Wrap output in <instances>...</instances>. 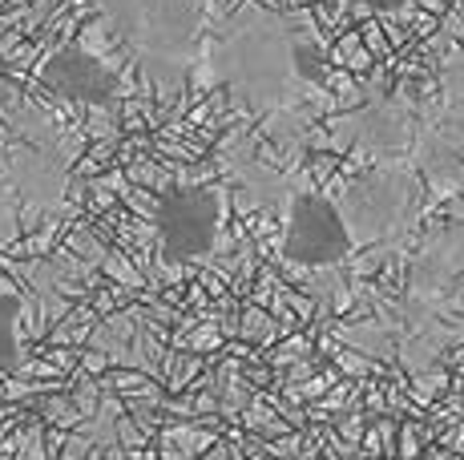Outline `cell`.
<instances>
[{
  "label": "cell",
  "instance_id": "obj_1",
  "mask_svg": "<svg viewBox=\"0 0 464 460\" xmlns=\"http://www.w3.org/2000/svg\"><path fill=\"white\" fill-rule=\"evenodd\" d=\"M207 57L214 81L263 118L291 121L332 101V57L307 16L246 0L207 29Z\"/></svg>",
  "mask_w": 464,
  "mask_h": 460
},
{
  "label": "cell",
  "instance_id": "obj_2",
  "mask_svg": "<svg viewBox=\"0 0 464 460\" xmlns=\"http://www.w3.org/2000/svg\"><path fill=\"white\" fill-rule=\"evenodd\" d=\"M102 21L130 65L162 93L186 90L207 53L202 0H102Z\"/></svg>",
  "mask_w": 464,
  "mask_h": 460
},
{
  "label": "cell",
  "instance_id": "obj_3",
  "mask_svg": "<svg viewBox=\"0 0 464 460\" xmlns=\"http://www.w3.org/2000/svg\"><path fill=\"white\" fill-rule=\"evenodd\" d=\"M69 149L33 113H0V246L21 238L65 202Z\"/></svg>",
  "mask_w": 464,
  "mask_h": 460
},
{
  "label": "cell",
  "instance_id": "obj_4",
  "mask_svg": "<svg viewBox=\"0 0 464 460\" xmlns=\"http://www.w3.org/2000/svg\"><path fill=\"white\" fill-rule=\"evenodd\" d=\"M335 206L352 238V251H372V246L392 251L420 218L424 182L408 166H376L372 174L343 186Z\"/></svg>",
  "mask_w": 464,
  "mask_h": 460
},
{
  "label": "cell",
  "instance_id": "obj_5",
  "mask_svg": "<svg viewBox=\"0 0 464 460\" xmlns=\"http://www.w3.org/2000/svg\"><path fill=\"white\" fill-rule=\"evenodd\" d=\"M408 170L420 182L464 190V57L449 61L428 97H416V134Z\"/></svg>",
  "mask_w": 464,
  "mask_h": 460
},
{
  "label": "cell",
  "instance_id": "obj_6",
  "mask_svg": "<svg viewBox=\"0 0 464 460\" xmlns=\"http://www.w3.org/2000/svg\"><path fill=\"white\" fill-rule=\"evenodd\" d=\"M283 210H287V226H283L279 254L291 267L324 271L352 254V238H347V226L339 218L332 194L315 190V186H299L287 194Z\"/></svg>",
  "mask_w": 464,
  "mask_h": 460
},
{
  "label": "cell",
  "instance_id": "obj_7",
  "mask_svg": "<svg viewBox=\"0 0 464 460\" xmlns=\"http://www.w3.org/2000/svg\"><path fill=\"white\" fill-rule=\"evenodd\" d=\"M154 230L166 263H194L214 251L222 230V194L202 182H178L158 198Z\"/></svg>",
  "mask_w": 464,
  "mask_h": 460
},
{
  "label": "cell",
  "instance_id": "obj_8",
  "mask_svg": "<svg viewBox=\"0 0 464 460\" xmlns=\"http://www.w3.org/2000/svg\"><path fill=\"white\" fill-rule=\"evenodd\" d=\"M416 134V97H376L335 118V138L360 146L376 166H408Z\"/></svg>",
  "mask_w": 464,
  "mask_h": 460
},
{
  "label": "cell",
  "instance_id": "obj_9",
  "mask_svg": "<svg viewBox=\"0 0 464 460\" xmlns=\"http://www.w3.org/2000/svg\"><path fill=\"white\" fill-rule=\"evenodd\" d=\"M49 81L57 85L61 93H77V97H89V101H102V97H110V90H113V77L105 73L93 57H85V53H77V49H65L53 61Z\"/></svg>",
  "mask_w": 464,
  "mask_h": 460
},
{
  "label": "cell",
  "instance_id": "obj_10",
  "mask_svg": "<svg viewBox=\"0 0 464 460\" xmlns=\"http://www.w3.org/2000/svg\"><path fill=\"white\" fill-rule=\"evenodd\" d=\"M21 311L24 307L16 295H0V376L21 368V335H16Z\"/></svg>",
  "mask_w": 464,
  "mask_h": 460
},
{
  "label": "cell",
  "instance_id": "obj_11",
  "mask_svg": "<svg viewBox=\"0 0 464 460\" xmlns=\"http://www.w3.org/2000/svg\"><path fill=\"white\" fill-rule=\"evenodd\" d=\"M363 5H368L372 13H388V16H392V13H404L412 0H363Z\"/></svg>",
  "mask_w": 464,
  "mask_h": 460
}]
</instances>
